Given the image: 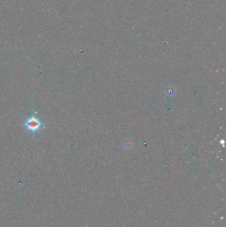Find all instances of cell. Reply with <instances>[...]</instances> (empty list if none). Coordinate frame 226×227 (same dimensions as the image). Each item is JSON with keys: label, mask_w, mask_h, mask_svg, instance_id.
<instances>
[{"label": "cell", "mask_w": 226, "mask_h": 227, "mask_svg": "<svg viewBox=\"0 0 226 227\" xmlns=\"http://www.w3.org/2000/svg\"><path fill=\"white\" fill-rule=\"evenodd\" d=\"M23 126L27 132H30L31 134H35L42 129L43 123L41 118L37 114H33L24 122Z\"/></svg>", "instance_id": "6da1fadb"}]
</instances>
